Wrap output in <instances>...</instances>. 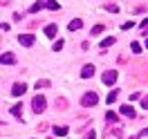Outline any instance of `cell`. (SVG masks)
<instances>
[{"instance_id":"obj_8","label":"cell","mask_w":148,"mask_h":139,"mask_svg":"<svg viewBox=\"0 0 148 139\" xmlns=\"http://www.w3.org/2000/svg\"><path fill=\"white\" fill-rule=\"evenodd\" d=\"M92 74H94V65H85L83 70H81V76H83V79H90Z\"/></svg>"},{"instance_id":"obj_14","label":"cell","mask_w":148,"mask_h":139,"mask_svg":"<svg viewBox=\"0 0 148 139\" xmlns=\"http://www.w3.org/2000/svg\"><path fill=\"white\" fill-rule=\"evenodd\" d=\"M54 132L58 135V137H65V135H67V128H65V126H56Z\"/></svg>"},{"instance_id":"obj_2","label":"cell","mask_w":148,"mask_h":139,"mask_svg":"<svg viewBox=\"0 0 148 139\" xmlns=\"http://www.w3.org/2000/svg\"><path fill=\"white\" fill-rule=\"evenodd\" d=\"M45 105H47L45 97H40V94H38V97H34V101H32V110H34V112H38V114H40V112L45 110Z\"/></svg>"},{"instance_id":"obj_16","label":"cell","mask_w":148,"mask_h":139,"mask_svg":"<svg viewBox=\"0 0 148 139\" xmlns=\"http://www.w3.org/2000/svg\"><path fill=\"white\" fill-rule=\"evenodd\" d=\"M47 9H52V11H58V2H56V0H47Z\"/></svg>"},{"instance_id":"obj_15","label":"cell","mask_w":148,"mask_h":139,"mask_svg":"<svg viewBox=\"0 0 148 139\" xmlns=\"http://www.w3.org/2000/svg\"><path fill=\"white\" fill-rule=\"evenodd\" d=\"M112 43H114V36H108V38H103V40H101V47L106 49V47H110Z\"/></svg>"},{"instance_id":"obj_19","label":"cell","mask_w":148,"mask_h":139,"mask_svg":"<svg viewBox=\"0 0 148 139\" xmlns=\"http://www.w3.org/2000/svg\"><path fill=\"white\" fill-rule=\"evenodd\" d=\"M40 88H49V81H45V79H43V81H36V90H40Z\"/></svg>"},{"instance_id":"obj_20","label":"cell","mask_w":148,"mask_h":139,"mask_svg":"<svg viewBox=\"0 0 148 139\" xmlns=\"http://www.w3.org/2000/svg\"><path fill=\"white\" fill-rule=\"evenodd\" d=\"M141 31H144V36H148V18L141 20Z\"/></svg>"},{"instance_id":"obj_1","label":"cell","mask_w":148,"mask_h":139,"mask_svg":"<svg viewBox=\"0 0 148 139\" xmlns=\"http://www.w3.org/2000/svg\"><path fill=\"white\" fill-rule=\"evenodd\" d=\"M97 103H99V94L92 92V90L81 97V105H85V108H92V105H97Z\"/></svg>"},{"instance_id":"obj_10","label":"cell","mask_w":148,"mask_h":139,"mask_svg":"<svg viewBox=\"0 0 148 139\" xmlns=\"http://www.w3.org/2000/svg\"><path fill=\"white\" fill-rule=\"evenodd\" d=\"M11 114H14V117H23V103L11 105Z\"/></svg>"},{"instance_id":"obj_22","label":"cell","mask_w":148,"mask_h":139,"mask_svg":"<svg viewBox=\"0 0 148 139\" xmlns=\"http://www.w3.org/2000/svg\"><path fill=\"white\" fill-rule=\"evenodd\" d=\"M130 49H132L135 54H139V52H141V45H139V43H132V45H130Z\"/></svg>"},{"instance_id":"obj_5","label":"cell","mask_w":148,"mask_h":139,"mask_svg":"<svg viewBox=\"0 0 148 139\" xmlns=\"http://www.w3.org/2000/svg\"><path fill=\"white\" fill-rule=\"evenodd\" d=\"M0 63H2V65H14V63H16V56L11 54V52H5V54L0 56Z\"/></svg>"},{"instance_id":"obj_18","label":"cell","mask_w":148,"mask_h":139,"mask_svg":"<svg viewBox=\"0 0 148 139\" xmlns=\"http://www.w3.org/2000/svg\"><path fill=\"white\" fill-rule=\"evenodd\" d=\"M101 31H103V25H94L90 34H92V36H97V34H101Z\"/></svg>"},{"instance_id":"obj_26","label":"cell","mask_w":148,"mask_h":139,"mask_svg":"<svg viewBox=\"0 0 148 139\" xmlns=\"http://www.w3.org/2000/svg\"><path fill=\"white\" fill-rule=\"evenodd\" d=\"M141 105H144V108L148 110V97H144V99H141Z\"/></svg>"},{"instance_id":"obj_27","label":"cell","mask_w":148,"mask_h":139,"mask_svg":"<svg viewBox=\"0 0 148 139\" xmlns=\"http://www.w3.org/2000/svg\"><path fill=\"white\" fill-rule=\"evenodd\" d=\"M141 135H148V128H144V130H141Z\"/></svg>"},{"instance_id":"obj_12","label":"cell","mask_w":148,"mask_h":139,"mask_svg":"<svg viewBox=\"0 0 148 139\" xmlns=\"http://www.w3.org/2000/svg\"><path fill=\"white\" fill-rule=\"evenodd\" d=\"M67 27H70V31H76V29H81V27H83V23H81V20L76 18V20H72V23H70Z\"/></svg>"},{"instance_id":"obj_9","label":"cell","mask_w":148,"mask_h":139,"mask_svg":"<svg viewBox=\"0 0 148 139\" xmlns=\"http://www.w3.org/2000/svg\"><path fill=\"white\" fill-rule=\"evenodd\" d=\"M56 34H58V27H56V25H47V27H45V36L54 38Z\"/></svg>"},{"instance_id":"obj_21","label":"cell","mask_w":148,"mask_h":139,"mask_svg":"<svg viewBox=\"0 0 148 139\" xmlns=\"http://www.w3.org/2000/svg\"><path fill=\"white\" fill-rule=\"evenodd\" d=\"M132 27H135V23H132V20H128V23H123V25H121L123 31H126V29H132Z\"/></svg>"},{"instance_id":"obj_6","label":"cell","mask_w":148,"mask_h":139,"mask_svg":"<svg viewBox=\"0 0 148 139\" xmlns=\"http://www.w3.org/2000/svg\"><path fill=\"white\" fill-rule=\"evenodd\" d=\"M25 90H27V88H25V83H16L14 88H11V94H14V97H23V94H25Z\"/></svg>"},{"instance_id":"obj_17","label":"cell","mask_w":148,"mask_h":139,"mask_svg":"<svg viewBox=\"0 0 148 139\" xmlns=\"http://www.w3.org/2000/svg\"><path fill=\"white\" fill-rule=\"evenodd\" d=\"M117 97H119V92H117V90H112V92L108 94V99H106V101H108V103H112V101H117Z\"/></svg>"},{"instance_id":"obj_13","label":"cell","mask_w":148,"mask_h":139,"mask_svg":"<svg viewBox=\"0 0 148 139\" xmlns=\"http://www.w3.org/2000/svg\"><path fill=\"white\" fill-rule=\"evenodd\" d=\"M106 121H110V123H117V121H119V117H117V114H114V112H106Z\"/></svg>"},{"instance_id":"obj_4","label":"cell","mask_w":148,"mask_h":139,"mask_svg":"<svg viewBox=\"0 0 148 139\" xmlns=\"http://www.w3.org/2000/svg\"><path fill=\"white\" fill-rule=\"evenodd\" d=\"M34 40H36V38L32 36V34H20V36H18V43H20V45H25V47H32V45H34Z\"/></svg>"},{"instance_id":"obj_23","label":"cell","mask_w":148,"mask_h":139,"mask_svg":"<svg viewBox=\"0 0 148 139\" xmlns=\"http://www.w3.org/2000/svg\"><path fill=\"white\" fill-rule=\"evenodd\" d=\"M106 9L112 11V14H117V11H119V7H117V5H106Z\"/></svg>"},{"instance_id":"obj_24","label":"cell","mask_w":148,"mask_h":139,"mask_svg":"<svg viewBox=\"0 0 148 139\" xmlns=\"http://www.w3.org/2000/svg\"><path fill=\"white\" fill-rule=\"evenodd\" d=\"M63 49V40H56L54 43V52H61Z\"/></svg>"},{"instance_id":"obj_3","label":"cell","mask_w":148,"mask_h":139,"mask_svg":"<svg viewBox=\"0 0 148 139\" xmlns=\"http://www.w3.org/2000/svg\"><path fill=\"white\" fill-rule=\"evenodd\" d=\"M101 81H103L106 85H112L114 81H117V72H114V70H110V72H103Z\"/></svg>"},{"instance_id":"obj_25","label":"cell","mask_w":148,"mask_h":139,"mask_svg":"<svg viewBox=\"0 0 148 139\" xmlns=\"http://www.w3.org/2000/svg\"><path fill=\"white\" fill-rule=\"evenodd\" d=\"M85 139H97V132H88V135H85Z\"/></svg>"},{"instance_id":"obj_7","label":"cell","mask_w":148,"mask_h":139,"mask_svg":"<svg viewBox=\"0 0 148 139\" xmlns=\"http://www.w3.org/2000/svg\"><path fill=\"white\" fill-rule=\"evenodd\" d=\"M43 7H47V2H43V0H36V2L29 7V11H32V14H36V11H40Z\"/></svg>"},{"instance_id":"obj_11","label":"cell","mask_w":148,"mask_h":139,"mask_svg":"<svg viewBox=\"0 0 148 139\" xmlns=\"http://www.w3.org/2000/svg\"><path fill=\"white\" fill-rule=\"evenodd\" d=\"M121 114H123V117H130V119H135V110H132L130 105H123V108H121Z\"/></svg>"}]
</instances>
